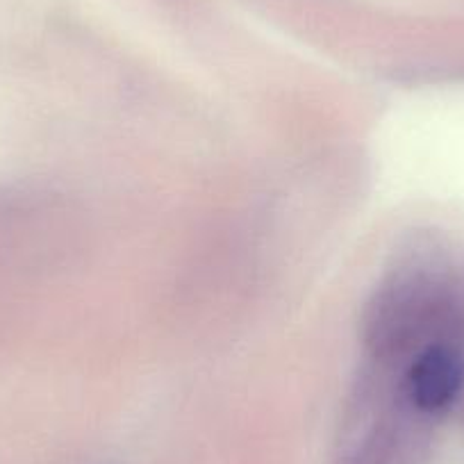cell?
<instances>
[{
  "label": "cell",
  "instance_id": "obj_1",
  "mask_svg": "<svg viewBox=\"0 0 464 464\" xmlns=\"http://www.w3.org/2000/svg\"><path fill=\"white\" fill-rule=\"evenodd\" d=\"M405 394L421 412H441L462 387V362L446 346H430L417 355L405 373Z\"/></svg>",
  "mask_w": 464,
  "mask_h": 464
}]
</instances>
